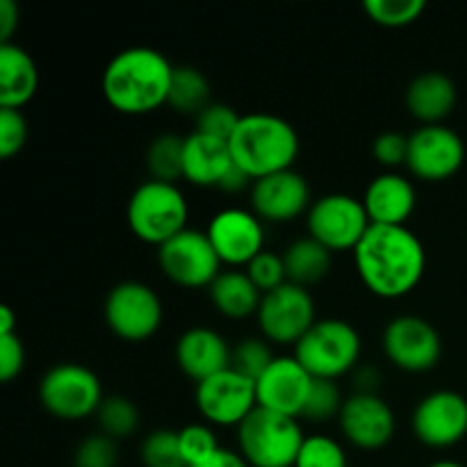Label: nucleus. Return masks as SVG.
<instances>
[{"label":"nucleus","mask_w":467,"mask_h":467,"mask_svg":"<svg viewBox=\"0 0 467 467\" xmlns=\"http://www.w3.org/2000/svg\"><path fill=\"white\" fill-rule=\"evenodd\" d=\"M210 301L223 317L246 319L251 315H258L263 292L254 285L246 272L228 269L219 274L210 285Z\"/></svg>","instance_id":"25"},{"label":"nucleus","mask_w":467,"mask_h":467,"mask_svg":"<svg viewBox=\"0 0 467 467\" xmlns=\"http://www.w3.org/2000/svg\"><path fill=\"white\" fill-rule=\"evenodd\" d=\"M158 263L169 281L187 290L210 287L222 274V260L210 244L208 235L194 228H185L173 240L160 246Z\"/></svg>","instance_id":"10"},{"label":"nucleus","mask_w":467,"mask_h":467,"mask_svg":"<svg viewBox=\"0 0 467 467\" xmlns=\"http://www.w3.org/2000/svg\"><path fill=\"white\" fill-rule=\"evenodd\" d=\"M26 368V347L16 333L0 336V381L9 383Z\"/></svg>","instance_id":"41"},{"label":"nucleus","mask_w":467,"mask_h":467,"mask_svg":"<svg viewBox=\"0 0 467 467\" xmlns=\"http://www.w3.org/2000/svg\"><path fill=\"white\" fill-rule=\"evenodd\" d=\"M182 153H185V137L173 132L158 135L146 149V167L150 171V181L173 182L182 178Z\"/></svg>","instance_id":"28"},{"label":"nucleus","mask_w":467,"mask_h":467,"mask_svg":"<svg viewBox=\"0 0 467 467\" xmlns=\"http://www.w3.org/2000/svg\"><path fill=\"white\" fill-rule=\"evenodd\" d=\"M306 226L313 240L336 254V251H354L372 222L365 213L363 201L349 194H327L313 201L306 214Z\"/></svg>","instance_id":"9"},{"label":"nucleus","mask_w":467,"mask_h":467,"mask_svg":"<svg viewBox=\"0 0 467 467\" xmlns=\"http://www.w3.org/2000/svg\"><path fill=\"white\" fill-rule=\"evenodd\" d=\"M205 235L217 251L222 265L231 267H246L255 255L265 251L263 219L255 217L254 210H219L210 219Z\"/></svg>","instance_id":"15"},{"label":"nucleus","mask_w":467,"mask_h":467,"mask_svg":"<svg viewBox=\"0 0 467 467\" xmlns=\"http://www.w3.org/2000/svg\"><path fill=\"white\" fill-rule=\"evenodd\" d=\"M363 285L379 299H401L420 285L427 269L422 240L409 226H372L354 249Z\"/></svg>","instance_id":"1"},{"label":"nucleus","mask_w":467,"mask_h":467,"mask_svg":"<svg viewBox=\"0 0 467 467\" xmlns=\"http://www.w3.org/2000/svg\"><path fill=\"white\" fill-rule=\"evenodd\" d=\"M310 205L308 181L295 169L272 173L251 185V210L263 222L287 223L308 214Z\"/></svg>","instance_id":"19"},{"label":"nucleus","mask_w":467,"mask_h":467,"mask_svg":"<svg viewBox=\"0 0 467 467\" xmlns=\"http://www.w3.org/2000/svg\"><path fill=\"white\" fill-rule=\"evenodd\" d=\"M126 214L132 235L160 249L185 231L190 205L181 187L173 182L146 181L132 192Z\"/></svg>","instance_id":"4"},{"label":"nucleus","mask_w":467,"mask_h":467,"mask_svg":"<svg viewBox=\"0 0 467 467\" xmlns=\"http://www.w3.org/2000/svg\"><path fill=\"white\" fill-rule=\"evenodd\" d=\"M456 85L450 76L438 71L422 73L406 89V108L422 126H438L454 109Z\"/></svg>","instance_id":"24"},{"label":"nucleus","mask_w":467,"mask_h":467,"mask_svg":"<svg viewBox=\"0 0 467 467\" xmlns=\"http://www.w3.org/2000/svg\"><path fill=\"white\" fill-rule=\"evenodd\" d=\"M233 155L228 141L217 137L192 132L185 137L182 153V178L196 187H219L233 167Z\"/></svg>","instance_id":"22"},{"label":"nucleus","mask_w":467,"mask_h":467,"mask_svg":"<svg viewBox=\"0 0 467 467\" xmlns=\"http://www.w3.org/2000/svg\"><path fill=\"white\" fill-rule=\"evenodd\" d=\"M372 153L374 160H377L381 167L392 171V169L406 164V158H409V137L401 135V132L397 130L381 132V135L374 140Z\"/></svg>","instance_id":"40"},{"label":"nucleus","mask_w":467,"mask_h":467,"mask_svg":"<svg viewBox=\"0 0 467 467\" xmlns=\"http://www.w3.org/2000/svg\"><path fill=\"white\" fill-rule=\"evenodd\" d=\"M360 336L345 319H319L295 345V358L313 379L345 377L358 365Z\"/></svg>","instance_id":"6"},{"label":"nucleus","mask_w":467,"mask_h":467,"mask_svg":"<svg viewBox=\"0 0 467 467\" xmlns=\"http://www.w3.org/2000/svg\"><path fill=\"white\" fill-rule=\"evenodd\" d=\"M313 381L295 356H276L267 372L255 381L258 406L287 418H301Z\"/></svg>","instance_id":"18"},{"label":"nucleus","mask_w":467,"mask_h":467,"mask_svg":"<svg viewBox=\"0 0 467 467\" xmlns=\"http://www.w3.org/2000/svg\"><path fill=\"white\" fill-rule=\"evenodd\" d=\"M16 27H18L16 3H14V0H3V3H0V44H9Z\"/></svg>","instance_id":"42"},{"label":"nucleus","mask_w":467,"mask_h":467,"mask_svg":"<svg viewBox=\"0 0 467 467\" xmlns=\"http://www.w3.org/2000/svg\"><path fill=\"white\" fill-rule=\"evenodd\" d=\"M231 358L233 349L214 328L192 327L176 342V365L196 383L231 368Z\"/></svg>","instance_id":"20"},{"label":"nucleus","mask_w":467,"mask_h":467,"mask_svg":"<svg viewBox=\"0 0 467 467\" xmlns=\"http://www.w3.org/2000/svg\"><path fill=\"white\" fill-rule=\"evenodd\" d=\"M272 342L260 340V337H246V340L237 342L233 347V358L231 368L235 372H240L242 377L251 379V381H258L265 372L269 369V365L274 363V351Z\"/></svg>","instance_id":"31"},{"label":"nucleus","mask_w":467,"mask_h":467,"mask_svg":"<svg viewBox=\"0 0 467 467\" xmlns=\"http://www.w3.org/2000/svg\"><path fill=\"white\" fill-rule=\"evenodd\" d=\"M304 441L296 418L260 406L237 427L240 454L251 467H295Z\"/></svg>","instance_id":"5"},{"label":"nucleus","mask_w":467,"mask_h":467,"mask_svg":"<svg viewBox=\"0 0 467 467\" xmlns=\"http://www.w3.org/2000/svg\"><path fill=\"white\" fill-rule=\"evenodd\" d=\"M345 450L333 438L322 436H306L304 445H301L299 456H296L295 467H347Z\"/></svg>","instance_id":"35"},{"label":"nucleus","mask_w":467,"mask_h":467,"mask_svg":"<svg viewBox=\"0 0 467 467\" xmlns=\"http://www.w3.org/2000/svg\"><path fill=\"white\" fill-rule=\"evenodd\" d=\"M249 185H254V178H251L246 171H242V169L237 167V164H233L231 171H228L226 176H223V181L219 182V190L231 192V194H235V192L246 190V187H249Z\"/></svg>","instance_id":"43"},{"label":"nucleus","mask_w":467,"mask_h":467,"mask_svg":"<svg viewBox=\"0 0 467 467\" xmlns=\"http://www.w3.org/2000/svg\"><path fill=\"white\" fill-rule=\"evenodd\" d=\"M465 160V144L451 128L422 126L409 137L406 167L415 178L441 182L454 176Z\"/></svg>","instance_id":"14"},{"label":"nucleus","mask_w":467,"mask_h":467,"mask_svg":"<svg viewBox=\"0 0 467 467\" xmlns=\"http://www.w3.org/2000/svg\"><path fill=\"white\" fill-rule=\"evenodd\" d=\"M418 194L413 182L397 171H383L368 185L363 196L365 213L377 226H406L415 213Z\"/></svg>","instance_id":"21"},{"label":"nucleus","mask_w":467,"mask_h":467,"mask_svg":"<svg viewBox=\"0 0 467 467\" xmlns=\"http://www.w3.org/2000/svg\"><path fill=\"white\" fill-rule=\"evenodd\" d=\"M415 438L433 450L456 445L467 433V400L454 390H436L424 397L410 418Z\"/></svg>","instance_id":"16"},{"label":"nucleus","mask_w":467,"mask_h":467,"mask_svg":"<svg viewBox=\"0 0 467 467\" xmlns=\"http://www.w3.org/2000/svg\"><path fill=\"white\" fill-rule=\"evenodd\" d=\"M167 105H171L181 114H194V117H199L210 105L208 78L194 67H173Z\"/></svg>","instance_id":"27"},{"label":"nucleus","mask_w":467,"mask_h":467,"mask_svg":"<svg viewBox=\"0 0 467 467\" xmlns=\"http://www.w3.org/2000/svg\"><path fill=\"white\" fill-rule=\"evenodd\" d=\"M244 272L249 274L254 285L258 287L263 295H267V292L276 290V287H281L283 283H287L283 254H274V251H267V249H265L260 255H255V258L246 265Z\"/></svg>","instance_id":"36"},{"label":"nucleus","mask_w":467,"mask_h":467,"mask_svg":"<svg viewBox=\"0 0 467 467\" xmlns=\"http://www.w3.org/2000/svg\"><path fill=\"white\" fill-rule=\"evenodd\" d=\"M255 317L265 340L272 345H296L317 322L313 295L295 283H283L263 295Z\"/></svg>","instance_id":"11"},{"label":"nucleus","mask_w":467,"mask_h":467,"mask_svg":"<svg viewBox=\"0 0 467 467\" xmlns=\"http://www.w3.org/2000/svg\"><path fill=\"white\" fill-rule=\"evenodd\" d=\"M340 431L354 447L365 451L383 450L395 438V413L379 395L356 392L340 410Z\"/></svg>","instance_id":"17"},{"label":"nucleus","mask_w":467,"mask_h":467,"mask_svg":"<svg viewBox=\"0 0 467 467\" xmlns=\"http://www.w3.org/2000/svg\"><path fill=\"white\" fill-rule=\"evenodd\" d=\"M377 372L372 368H365L360 369L358 377H356V386H358V392H369V395H377L374 392V383H377Z\"/></svg>","instance_id":"45"},{"label":"nucleus","mask_w":467,"mask_h":467,"mask_svg":"<svg viewBox=\"0 0 467 467\" xmlns=\"http://www.w3.org/2000/svg\"><path fill=\"white\" fill-rule=\"evenodd\" d=\"M181 467H182V465H181Z\"/></svg>","instance_id":"48"},{"label":"nucleus","mask_w":467,"mask_h":467,"mask_svg":"<svg viewBox=\"0 0 467 467\" xmlns=\"http://www.w3.org/2000/svg\"><path fill=\"white\" fill-rule=\"evenodd\" d=\"M117 441H112V438L105 436V433L87 436L85 441L78 445L76 456H73V465L76 467H117Z\"/></svg>","instance_id":"37"},{"label":"nucleus","mask_w":467,"mask_h":467,"mask_svg":"<svg viewBox=\"0 0 467 467\" xmlns=\"http://www.w3.org/2000/svg\"><path fill=\"white\" fill-rule=\"evenodd\" d=\"M103 400L99 377L85 365H55L39 383L41 406L53 418L64 420V422H80L89 415H96Z\"/></svg>","instance_id":"7"},{"label":"nucleus","mask_w":467,"mask_h":467,"mask_svg":"<svg viewBox=\"0 0 467 467\" xmlns=\"http://www.w3.org/2000/svg\"><path fill=\"white\" fill-rule=\"evenodd\" d=\"M96 418H99L100 433L109 436L112 441L132 436L140 427V410L128 397L121 395L105 397Z\"/></svg>","instance_id":"29"},{"label":"nucleus","mask_w":467,"mask_h":467,"mask_svg":"<svg viewBox=\"0 0 467 467\" xmlns=\"http://www.w3.org/2000/svg\"><path fill=\"white\" fill-rule=\"evenodd\" d=\"M181 459L185 467H196L222 450L217 436L208 424H187L178 431Z\"/></svg>","instance_id":"32"},{"label":"nucleus","mask_w":467,"mask_h":467,"mask_svg":"<svg viewBox=\"0 0 467 467\" xmlns=\"http://www.w3.org/2000/svg\"><path fill=\"white\" fill-rule=\"evenodd\" d=\"M39 89V68L18 44H0V108L21 109Z\"/></svg>","instance_id":"23"},{"label":"nucleus","mask_w":467,"mask_h":467,"mask_svg":"<svg viewBox=\"0 0 467 467\" xmlns=\"http://www.w3.org/2000/svg\"><path fill=\"white\" fill-rule=\"evenodd\" d=\"M383 351L401 372L422 374L438 365L442 340L431 322L415 315H400L383 328Z\"/></svg>","instance_id":"13"},{"label":"nucleus","mask_w":467,"mask_h":467,"mask_svg":"<svg viewBox=\"0 0 467 467\" xmlns=\"http://www.w3.org/2000/svg\"><path fill=\"white\" fill-rule=\"evenodd\" d=\"M429 467H465V465L456 463V461H436V463H431Z\"/></svg>","instance_id":"47"},{"label":"nucleus","mask_w":467,"mask_h":467,"mask_svg":"<svg viewBox=\"0 0 467 467\" xmlns=\"http://www.w3.org/2000/svg\"><path fill=\"white\" fill-rule=\"evenodd\" d=\"M242 114L226 103H210L203 112L196 117V132L217 137V140L228 141L240 123Z\"/></svg>","instance_id":"38"},{"label":"nucleus","mask_w":467,"mask_h":467,"mask_svg":"<svg viewBox=\"0 0 467 467\" xmlns=\"http://www.w3.org/2000/svg\"><path fill=\"white\" fill-rule=\"evenodd\" d=\"M171 76V62L160 50L135 46L109 59L100 78V91L112 109L141 117L167 105Z\"/></svg>","instance_id":"2"},{"label":"nucleus","mask_w":467,"mask_h":467,"mask_svg":"<svg viewBox=\"0 0 467 467\" xmlns=\"http://www.w3.org/2000/svg\"><path fill=\"white\" fill-rule=\"evenodd\" d=\"M342 406H345V400H342L337 383L327 381V379H315L301 418L310 420V422H327L331 418H340Z\"/></svg>","instance_id":"33"},{"label":"nucleus","mask_w":467,"mask_h":467,"mask_svg":"<svg viewBox=\"0 0 467 467\" xmlns=\"http://www.w3.org/2000/svg\"><path fill=\"white\" fill-rule=\"evenodd\" d=\"M196 467H251V465L246 463L244 456H242L240 451H233V450H226V447H222L217 454H213L205 463Z\"/></svg>","instance_id":"44"},{"label":"nucleus","mask_w":467,"mask_h":467,"mask_svg":"<svg viewBox=\"0 0 467 467\" xmlns=\"http://www.w3.org/2000/svg\"><path fill=\"white\" fill-rule=\"evenodd\" d=\"M196 409L213 427H240L255 409V381L242 377L233 368L196 383Z\"/></svg>","instance_id":"12"},{"label":"nucleus","mask_w":467,"mask_h":467,"mask_svg":"<svg viewBox=\"0 0 467 467\" xmlns=\"http://www.w3.org/2000/svg\"><path fill=\"white\" fill-rule=\"evenodd\" d=\"M105 324L126 342H144L162 327V301L158 292L140 281H123L109 290L103 306Z\"/></svg>","instance_id":"8"},{"label":"nucleus","mask_w":467,"mask_h":467,"mask_svg":"<svg viewBox=\"0 0 467 467\" xmlns=\"http://www.w3.org/2000/svg\"><path fill=\"white\" fill-rule=\"evenodd\" d=\"M283 263H285L287 283L310 287L328 276L333 265V254L327 246L319 244L317 240L308 235L287 246L285 254H283Z\"/></svg>","instance_id":"26"},{"label":"nucleus","mask_w":467,"mask_h":467,"mask_svg":"<svg viewBox=\"0 0 467 467\" xmlns=\"http://www.w3.org/2000/svg\"><path fill=\"white\" fill-rule=\"evenodd\" d=\"M363 9L377 26L404 27L422 16L427 3L424 0H365Z\"/></svg>","instance_id":"30"},{"label":"nucleus","mask_w":467,"mask_h":467,"mask_svg":"<svg viewBox=\"0 0 467 467\" xmlns=\"http://www.w3.org/2000/svg\"><path fill=\"white\" fill-rule=\"evenodd\" d=\"M141 463L146 467H181V445H178V431L171 429H158L149 433L141 442ZM185 467V465H182Z\"/></svg>","instance_id":"34"},{"label":"nucleus","mask_w":467,"mask_h":467,"mask_svg":"<svg viewBox=\"0 0 467 467\" xmlns=\"http://www.w3.org/2000/svg\"><path fill=\"white\" fill-rule=\"evenodd\" d=\"M27 141V121L21 109H0V158L9 160L21 153Z\"/></svg>","instance_id":"39"},{"label":"nucleus","mask_w":467,"mask_h":467,"mask_svg":"<svg viewBox=\"0 0 467 467\" xmlns=\"http://www.w3.org/2000/svg\"><path fill=\"white\" fill-rule=\"evenodd\" d=\"M14 328H16L14 310L9 308V306H3V308H0V336H5V333H16Z\"/></svg>","instance_id":"46"},{"label":"nucleus","mask_w":467,"mask_h":467,"mask_svg":"<svg viewBox=\"0 0 467 467\" xmlns=\"http://www.w3.org/2000/svg\"><path fill=\"white\" fill-rule=\"evenodd\" d=\"M228 146L233 162L249 173L254 182L292 169L301 149L295 126L269 112L242 114Z\"/></svg>","instance_id":"3"}]
</instances>
